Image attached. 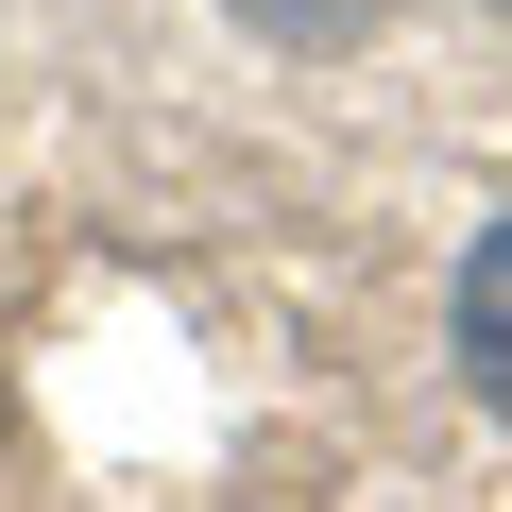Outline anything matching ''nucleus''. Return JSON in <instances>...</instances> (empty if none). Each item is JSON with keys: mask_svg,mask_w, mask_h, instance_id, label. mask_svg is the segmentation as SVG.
Returning a JSON list of instances; mask_svg holds the SVG:
<instances>
[{"mask_svg": "<svg viewBox=\"0 0 512 512\" xmlns=\"http://www.w3.org/2000/svg\"><path fill=\"white\" fill-rule=\"evenodd\" d=\"M444 342H461V393L512 427V222H478V256H461V291H444Z\"/></svg>", "mask_w": 512, "mask_h": 512, "instance_id": "nucleus-1", "label": "nucleus"}]
</instances>
